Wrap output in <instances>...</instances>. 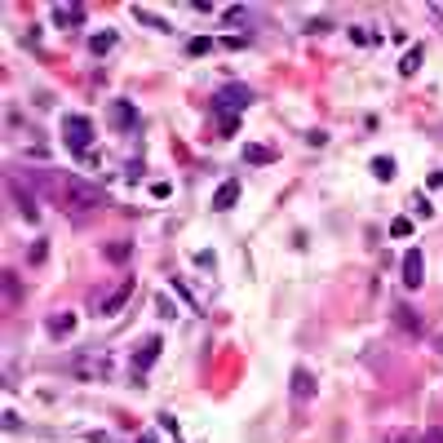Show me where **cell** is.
<instances>
[{
    "label": "cell",
    "mask_w": 443,
    "mask_h": 443,
    "mask_svg": "<svg viewBox=\"0 0 443 443\" xmlns=\"http://www.w3.org/2000/svg\"><path fill=\"white\" fill-rule=\"evenodd\" d=\"M5 293H9V302H18V280L13 275H5Z\"/></svg>",
    "instance_id": "obj_25"
},
{
    "label": "cell",
    "mask_w": 443,
    "mask_h": 443,
    "mask_svg": "<svg viewBox=\"0 0 443 443\" xmlns=\"http://www.w3.org/2000/svg\"><path fill=\"white\" fill-rule=\"evenodd\" d=\"M235 129H240V116H218V134L222 138H231Z\"/></svg>",
    "instance_id": "obj_21"
},
{
    "label": "cell",
    "mask_w": 443,
    "mask_h": 443,
    "mask_svg": "<svg viewBox=\"0 0 443 443\" xmlns=\"http://www.w3.org/2000/svg\"><path fill=\"white\" fill-rule=\"evenodd\" d=\"M372 177H382V182H390V177H395V160H390V155L372 160Z\"/></svg>",
    "instance_id": "obj_16"
},
{
    "label": "cell",
    "mask_w": 443,
    "mask_h": 443,
    "mask_svg": "<svg viewBox=\"0 0 443 443\" xmlns=\"http://www.w3.org/2000/svg\"><path fill=\"white\" fill-rule=\"evenodd\" d=\"M413 208H417V218H430V213H435L430 200H413Z\"/></svg>",
    "instance_id": "obj_26"
},
{
    "label": "cell",
    "mask_w": 443,
    "mask_h": 443,
    "mask_svg": "<svg viewBox=\"0 0 443 443\" xmlns=\"http://www.w3.org/2000/svg\"><path fill=\"white\" fill-rule=\"evenodd\" d=\"M54 182H58V191H67V195H62L67 204H80V208H93V204H102V191H98L93 182H80V177H71V173L54 177Z\"/></svg>",
    "instance_id": "obj_2"
},
{
    "label": "cell",
    "mask_w": 443,
    "mask_h": 443,
    "mask_svg": "<svg viewBox=\"0 0 443 443\" xmlns=\"http://www.w3.org/2000/svg\"><path fill=\"white\" fill-rule=\"evenodd\" d=\"M62 142H67V151H71V155H89L93 120H89V116H67V120H62Z\"/></svg>",
    "instance_id": "obj_1"
},
{
    "label": "cell",
    "mask_w": 443,
    "mask_h": 443,
    "mask_svg": "<svg viewBox=\"0 0 443 443\" xmlns=\"http://www.w3.org/2000/svg\"><path fill=\"white\" fill-rule=\"evenodd\" d=\"M138 443H155V435H142V439H138Z\"/></svg>",
    "instance_id": "obj_30"
},
{
    "label": "cell",
    "mask_w": 443,
    "mask_h": 443,
    "mask_svg": "<svg viewBox=\"0 0 443 443\" xmlns=\"http://www.w3.org/2000/svg\"><path fill=\"white\" fill-rule=\"evenodd\" d=\"M71 368H76V377H85V382H93V377H107V350H98V346L80 350V355L71 359Z\"/></svg>",
    "instance_id": "obj_5"
},
{
    "label": "cell",
    "mask_w": 443,
    "mask_h": 443,
    "mask_svg": "<svg viewBox=\"0 0 443 443\" xmlns=\"http://www.w3.org/2000/svg\"><path fill=\"white\" fill-rule=\"evenodd\" d=\"M395 443H425V439H417V435H399Z\"/></svg>",
    "instance_id": "obj_29"
},
{
    "label": "cell",
    "mask_w": 443,
    "mask_h": 443,
    "mask_svg": "<svg viewBox=\"0 0 443 443\" xmlns=\"http://www.w3.org/2000/svg\"><path fill=\"white\" fill-rule=\"evenodd\" d=\"M151 195H155V200H169L173 187H169V182H155V187H151Z\"/></svg>",
    "instance_id": "obj_24"
},
{
    "label": "cell",
    "mask_w": 443,
    "mask_h": 443,
    "mask_svg": "<svg viewBox=\"0 0 443 443\" xmlns=\"http://www.w3.org/2000/svg\"><path fill=\"white\" fill-rule=\"evenodd\" d=\"M235 200H240V182H235V177H226V182L218 187V195H213V208L226 213V208H235Z\"/></svg>",
    "instance_id": "obj_9"
},
{
    "label": "cell",
    "mask_w": 443,
    "mask_h": 443,
    "mask_svg": "<svg viewBox=\"0 0 443 443\" xmlns=\"http://www.w3.org/2000/svg\"><path fill=\"white\" fill-rule=\"evenodd\" d=\"M142 173H146V164H142V160H129V164H124V177H129V182H138Z\"/></svg>",
    "instance_id": "obj_23"
},
{
    "label": "cell",
    "mask_w": 443,
    "mask_h": 443,
    "mask_svg": "<svg viewBox=\"0 0 443 443\" xmlns=\"http://www.w3.org/2000/svg\"><path fill=\"white\" fill-rule=\"evenodd\" d=\"M390 235H395V240H408V235H413V218H395V222H390Z\"/></svg>",
    "instance_id": "obj_19"
},
{
    "label": "cell",
    "mask_w": 443,
    "mask_h": 443,
    "mask_svg": "<svg viewBox=\"0 0 443 443\" xmlns=\"http://www.w3.org/2000/svg\"><path fill=\"white\" fill-rule=\"evenodd\" d=\"M249 102H253V89H244V85H226V89H218L208 98V107L218 111V116H240Z\"/></svg>",
    "instance_id": "obj_3"
},
{
    "label": "cell",
    "mask_w": 443,
    "mask_h": 443,
    "mask_svg": "<svg viewBox=\"0 0 443 443\" xmlns=\"http://www.w3.org/2000/svg\"><path fill=\"white\" fill-rule=\"evenodd\" d=\"M288 390H293V399H297V403L315 399V377H310L306 368H293V377H288Z\"/></svg>",
    "instance_id": "obj_7"
},
{
    "label": "cell",
    "mask_w": 443,
    "mask_h": 443,
    "mask_svg": "<svg viewBox=\"0 0 443 443\" xmlns=\"http://www.w3.org/2000/svg\"><path fill=\"white\" fill-rule=\"evenodd\" d=\"M425 443H443V430H430V435H425Z\"/></svg>",
    "instance_id": "obj_28"
},
{
    "label": "cell",
    "mask_w": 443,
    "mask_h": 443,
    "mask_svg": "<svg viewBox=\"0 0 443 443\" xmlns=\"http://www.w3.org/2000/svg\"><path fill=\"white\" fill-rule=\"evenodd\" d=\"M116 45H120V36H116V31H98V36L89 40V49H93V54H111Z\"/></svg>",
    "instance_id": "obj_14"
},
{
    "label": "cell",
    "mask_w": 443,
    "mask_h": 443,
    "mask_svg": "<svg viewBox=\"0 0 443 443\" xmlns=\"http://www.w3.org/2000/svg\"><path fill=\"white\" fill-rule=\"evenodd\" d=\"M395 315H399V324H403V328H408V333H413V337H421V319H417V315H413V310H408V306H399Z\"/></svg>",
    "instance_id": "obj_17"
},
{
    "label": "cell",
    "mask_w": 443,
    "mask_h": 443,
    "mask_svg": "<svg viewBox=\"0 0 443 443\" xmlns=\"http://www.w3.org/2000/svg\"><path fill=\"white\" fill-rule=\"evenodd\" d=\"M134 18H142L146 27H155V31H173V23H164V18H155V13H151V9H142V5L134 9Z\"/></svg>",
    "instance_id": "obj_15"
},
{
    "label": "cell",
    "mask_w": 443,
    "mask_h": 443,
    "mask_svg": "<svg viewBox=\"0 0 443 443\" xmlns=\"http://www.w3.org/2000/svg\"><path fill=\"white\" fill-rule=\"evenodd\" d=\"M129 297H134V280H124V284H120L116 293H111V297H107L102 306H98V310H102V315H116V310H120V306H124Z\"/></svg>",
    "instance_id": "obj_11"
},
{
    "label": "cell",
    "mask_w": 443,
    "mask_h": 443,
    "mask_svg": "<svg viewBox=\"0 0 443 443\" xmlns=\"http://www.w3.org/2000/svg\"><path fill=\"white\" fill-rule=\"evenodd\" d=\"M45 328H49L54 337H67L71 328H76V315H67V310H62V315H49V319H45Z\"/></svg>",
    "instance_id": "obj_12"
},
{
    "label": "cell",
    "mask_w": 443,
    "mask_h": 443,
    "mask_svg": "<svg viewBox=\"0 0 443 443\" xmlns=\"http://www.w3.org/2000/svg\"><path fill=\"white\" fill-rule=\"evenodd\" d=\"M45 253H49V244H45V240H36V244H31V253H27V261H31V266H40Z\"/></svg>",
    "instance_id": "obj_22"
},
{
    "label": "cell",
    "mask_w": 443,
    "mask_h": 443,
    "mask_svg": "<svg viewBox=\"0 0 443 443\" xmlns=\"http://www.w3.org/2000/svg\"><path fill=\"white\" fill-rule=\"evenodd\" d=\"M134 124H138V111H134V102H129V98H116V102H111V129L129 134Z\"/></svg>",
    "instance_id": "obj_6"
},
{
    "label": "cell",
    "mask_w": 443,
    "mask_h": 443,
    "mask_svg": "<svg viewBox=\"0 0 443 443\" xmlns=\"http://www.w3.org/2000/svg\"><path fill=\"white\" fill-rule=\"evenodd\" d=\"M208 49H213V40H208V36H195V40L187 45V54H191V58H204Z\"/></svg>",
    "instance_id": "obj_20"
},
{
    "label": "cell",
    "mask_w": 443,
    "mask_h": 443,
    "mask_svg": "<svg viewBox=\"0 0 443 443\" xmlns=\"http://www.w3.org/2000/svg\"><path fill=\"white\" fill-rule=\"evenodd\" d=\"M244 160H249V164H271L275 151H271V146H261V142H249V146H244Z\"/></svg>",
    "instance_id": "obj_13"
},
{
    "label": "cell",
    "mask_w": 443,
    "mask_h": 443,
    "mask_svg": "<svg viewBox=\"0 0 443 443\" xmlns=\"http://www.w3.org/2000/svg\"><path fill=\"white\" fill-rule=\"evenodd\" d=\"M421 280H425V257L413 249V253L403 257V284L408 288H421Z\"/></svg>",
    "instance_id": "obj_8"
},
{
    "label": "cell",
    "mask_w": 443,
    "mask_h": 443,
    "mask_svg": "<svg viewBox=\"0 0 443 443\" xmlns=\"http://www.w3.org/2000/svg\"><path fill=\"white\" fill-rule=\"evenodd\" d=\"M54 23L58 27H80L85 23V5H54Z\"/></svg>",
    "instance_id": "obj_10"
},
{
    "label": "cell",
    "mask_w": 443,
    "mask_h": 443,
    "mask_svg": "<svg viewBox=\"0 0 443 443\" xmlns=\"http://www.w3.org/2000/svg\"><path fill=\"white\" fill-rule=\"evenodd\" d=\"M421 67V49H408V54H403V62H399V76H413Z\"/></svg>",
    "instance_id": "obj_18"
},
{
    "label": "cell",
    "mask_w": 443,
    "mask_h": 443,
    "mask_svg": "<svg viewBox=\"0 0 443 443\" xmlns=\"http://www.w3.org/2000/svg\"><path fill=\"white\" fill-rule=\"evenodd\" d=\"M430 187H435V191H443V169H439V173H430Z\"/></svg>",
    "instance_id": "obj_27"
},
{
    "label": "cell",
    "mask_w": 443,
    "mask_h": 443,
    "mask_svg": "<svg viewBox=\"0 0 443 443\" xmlns=\"http://www.w3.org/2000/svg\"><path fill=\"white\" fill-rule=\"evenodd\" d=\"M160 350H164V337H146L142 346H138V355L129 359V377H134V382H142V377L151 372V364L160 359Z\"/></svg>",
    "instance_id": "obj_4"
}]
</instances>
